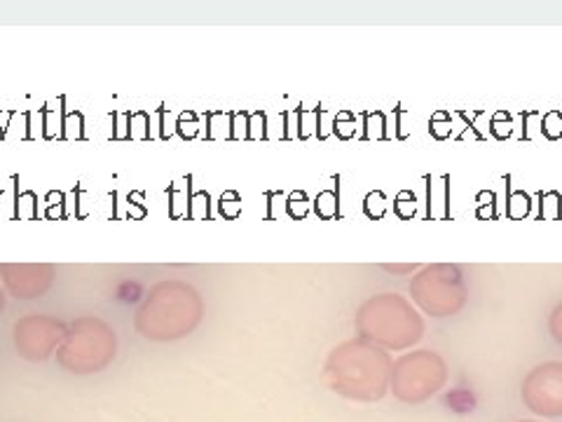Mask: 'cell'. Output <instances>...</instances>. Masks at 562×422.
I'll list each match as a JSON object with an SVG mask.
<instances>
[{
	"label": "cell",
	"mask_w": 562,
	"mask_h": 422,
	"mask_svg": "<svg viewBox=\"0 0 562 422\" xmlns=\"http://www.w3.org/2000/svg\"><path fill=\"white\" fill-rule=\"evenodd\" d=\"M392 366L390 352L363 338H351L328 355L324 380L333 395L359 403H375L390 395Z\"/></svg>",
	"instance_id": "6da1fadb"
},
{
	"label": "cell",
	"mask_w": 562,
	"mask_h": 422,
	"mask_svg": "<svg viewBox=\"0 0 562 422\" xmlns=\"http://www.w3.org/2000/svg\"><path fill=\"white\" fill-rule=\"evenodd\" d=\"M204 316L202 296L186 281H160L136 312V329L148 341H179Z\"/></svg>",
	"instance_id": "7a4b0ae2"
},
{
	"label": "cell",
	"mask_w": 562,
	"mask_h": 422,
	"mask_svg": "<svg viewBox=\"0 0 562 422\" xmlns=\"http://www.w3.org/2000/svg\"><path fill=\"white\" fill-rule=\"evenodd\" d=\"M359 338L386 352L413 349L425 336V320L417 308L398 293H380L368 298L357 310Z\"/></svg>",
	"instance_id": "3957f363"
},
{
	"label": "cell",
	"mask_w": 562,
	"mask_h": 422,
	"mask_svg": "<svg viewBox=\"0 0 562 422\" xmlns=\"http://www.w3.org/2000/svg\"><path fill=\"white\" fill-rule=\"evenodd\" d=\"M115 331L97 316H82L66 333L57 349V362L68 374L90 376L103 371L115 359Z\"/></svg>",
	"instance_id": "277c9868"
},
{
	"label": "cell",
	"mask_w": 562,
	"mask_h": 422,
	"mask_svg": "<svg viewBox=\"0 0 562 422\" xmlns=\"http://www.w3.org/2000/svg\"><path fill=\"white\" fill-rule=\"evenodd\" d=\"M450 380L448 362L436 349L403 352L392 366L390 392L396 401L417 407L441 395Z\"/></svg>",
	"instance_id": "5b68a950"
},
{
	"label": "cell",
	"mask_w": 562,
	"mask_h": 422,
	"mask_svg": "<svg viewBox=\"0 0 562 422\" xmlns=\"http://www.w3.org/2000/svg\"><path fill=\"white\" fill-rule=\"evenodd\" d=\"M413 303L431 316H452L464 310L469 301L462 270L450 263L425 266L411 279Z\"/></svg>",
	"instance_id": "8992f818"
},
{
	"label": "cell",
	"mask_w": 562,
	"mask_h": 422,
	"mask_svg": "<svg viewBox=\"0 0 562 422\" xmlns=\"http://www.w3.org/2000/svg\"><path fill=\"white\" fill-rule=\"evenodd\" d=\"M525 409L541 420L562 418V362H543L522 378Z\"/></svg>",
	"instance_id": "52a82bcc"
},
{
	"label": "cell",
	"mask_w": 562,
	"mask_h": 422,
	"mask_svg": "<svg viewBox=\"0 0 562 422\" xmlns=\"http://www.w3.org/2000/svg\"><path fill=\"white\" fill-rule=\"evenodd\" d=\"M66 326L55 316L31 314L14 326V345L20 355L31 362H43L52 352H57L66 338Z\"/></svg>",
	"instance_id": "ba28073f"
},
{
	"label": "cell",
	"mask_w": 562,
	"mask_h": 422,
	"mask_svg": "<svg viewBox=\"0 0 562 422\" xmlns=\"http://www.w3.org/2000/svg\"><path fill=\"white\" fill-rule=\"evenodd\" d=\"M3 281L14 298H41L55 281L49 266H3Z\"/></svg>",
	"instance_id": "9c48e42d"
},
{
	"label": "cell",
	"mask_w": 562,
	"mask_h": 422,
	"mask_svg": "<svg viewBox=\"0 0 562 422\" xmlns=\"http://www.w3.org/2000/svg\"><path fill=\"white\" fill-rule=\"evenodd\" d=\"M549 331L558 345H562V303L555 306V310L549 316Z\"/></svg>",
	"instance_id": "30bf717a"
},
{
	"label": "cell",
	"mask_w": 562,
	"mask_h": 422,
	"mask_svg": "<svg viewBox=\"0 0 562 422\" xmlns=\"http://www.w3.org/2000/svg\"><path fill=\"white\" fill-rule=\"evenodd\" d=\"M136 293H138V287H136V285H127L125 289H122V291H120V296H122V301H136V298H138Z\"/></svg>",
	"instance_id": "8fae6325"
},
{
	"label": "cell",
	"mask_w": 562,
	"mask_h": 422,
	"mask_svg": "<svg viewBox=\"0 0 562 422\" xmlns=\"http://www.w3.org/2000/svg\"><path fill=\"white\" fill-rule=\"evenodd\" d=\"M384 270H390V273H415L417 266H384Z\"/></svg>",
	"instance_id": "7c38bea8"
},
{
	"label": "cell",
	"mask_w": 562,
	"mask_h": 422,
	"mask_svg": "<svg viewBox=\"0 0 562 422\" xmlns=\"http://www.w3.org/2000/svg\"><path fill=\"white\" fill-rule=\"evenodd\" d=\"M3 308H5V303H3V293H0V312H3Z\"/></svg>",
	"instance_id": "4fadbf2b"
},
{
	"label": "cell",
	"mask_w": 562,
	"mask_h": 422,
	"mask_svg": "<svg viewBox=\"0 0 562 422\" xmlns=\"http://www.w3.org/2000/svg\"><path fill=\"white\" fill-rule=\"evenodd\" d=\"M518 422H543V420H518Z\"/></svg>",
	"instance_id": "5bb4252c"
}]
</instances>
